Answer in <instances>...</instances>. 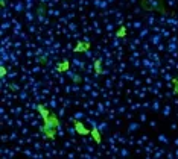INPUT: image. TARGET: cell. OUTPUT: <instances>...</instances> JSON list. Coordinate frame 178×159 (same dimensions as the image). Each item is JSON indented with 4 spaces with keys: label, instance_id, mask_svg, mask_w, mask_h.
Listing matches in <instances>:
<instances>
[{
    "label": "cell",
    "instance_id": "cell-1",
    "mask_svg": "<svg viewBox=\"0 0 178 159\" xmlns=\"http://www.w3.org/2000/svg\"><path fill=\"white\" fill-rule=\"evenodd\" d=\"M58 124H59V121H58L55 114H50L49 117L44 118V127H43V130H44L46 136L49 139H55V132H56Z\"/></svg>",
    "mask_w": 178,
    "mask_h": 159
},
{
    "label": "cell",
    "instance_id": "cell-2",
    "mask_svg": "<svg viewBox=\"0 0 178 159\" xmlns=\"http://www.w3.org/2000/svg\"><path fill=\"white\" fill-rule=\"evenodd\" d=\"M142 8L145 11H157V12H165V5L163 0H142L140 2Z\"/></svg>",
    "mask_w": 178,
    "mask_h": 159
},
{
    "label": "cell",
    "instance_id": "cell-3",
    "mask_svg": "<svg viewBox=\"0 0 178 159\" xmlns=\"http://www.w3.org/2000/svg\"><path fill=\"white\" fill-rule=\"evenodd\" d=\"M75 129H76V132L79 135H89V133H91V130H89L81 121H75Z\"/></svg>",
    "mask_w": 178,
    "mask_h": 159
},
{
    "label": "cell",
    "instance_id": "cell-4",
    "mask_svg": "<svg viewBox=\"0 0 178 159\" xmlns=\"http://www.w3.org/2000/svg\"><path fill=\"white\" fill-rule=\"evenodd\" d=\"M91 135H93V138H94V141H96L97 144H100V135H99V132H97V129H93V130H91Z\"/></svg>",
    "mask_w": 178,
    "mask_h": 159
},
{
    "label": "cell",
    "instance_id": "cell-5",
    "mask_svg": "<svg viewBox=\"0 0 178 159\" xmlns=\"http://www.w3.org/2000/svg\"><path fill=\"white\" fill-rule=\"evenodd\" d=\"M37 108H38V112L43 115V118H46V117H49V115H50V114H49V112L44 109V106H43V105H38Z\"/></svg>",
    "mask_w": 178,
    "mask_h": 159
},
{
    "label": "cell",
    "instance_id": "cell-6",
    "mask_svg": "<svg viewBox=\"0 0 178 159\" xmlns=\"http://www.w3.org/2000/svg\"><path fill=\"white\" fill-rule=\"evenodd\" d=\"M82 47H90V44H89V42H87V44L84 45L82 42H79V44L76 45V49H75V52H82V50H85V49H82Z\"/></svg>",
    "mask_w": 178,
    "mask_h": 159
},
{
    "label": "cell",
    "instance_id": "cell-7",
    "mask_svg": "<svg viewBox=\"0 0 178 159\" xmlns=\"http://www.w3.org/2000/svg\"><path fill=\"white\" fill-rule=\"evenodd\" d=\"M172 82L175 83V85H174V92H175V94H178V79H174Z\"/></svg>",
    "mask_w": 178,
    "mask_h": 159
},
{
    "label": "cell",
    "instance_id": "cell-8",
    "mask_svg": "<svg viewBox=\"0 0 178 159\" xmlns=\"http://www.w3.org/2000/svg\"><path fill=\"white\" fill-rule=\"evenodd\" d=\"M125 34H127V31H125V27H122V29L117 32V37H123Z\"/></svg>",
    "mask_w": 178,
    "mask_h": 159
},
{
    "label": "cell",
    "instance_id": "cell-9",
    "mask_svg": "<svg viewBox=\"0 0 178 159\" xmlns=\"http://www.w3.org/2000/svg\"><path fill=\"white\" fill-rule=\"evenodd\" d=\"M94 67H96V71H97V73H100V61H96Z\"/></svg>",
    "mask_w": 178,
    "mask_h": 159
},
{
    "label": "cell",
    "instance_id": "cell-10",
    "mask_svg": "<svg viewBox=\"0 0 178 159\" xmlns=\"http://www.w3.org/2000/svg\"><path fill=\"white\" fill-rule=\"evenodd\" d=\"M0 71H2V73H0V74H2V78H5V76H6V68H5V67H2V70H0Z\"/></svg>",
    "mask_w": 178,
    "mask_h": 159
}]
</instances>
